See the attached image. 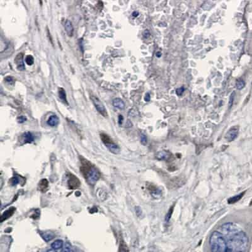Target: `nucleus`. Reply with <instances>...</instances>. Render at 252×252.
<instances>
[{"label": "nucleus", "mask_w": 252, "mask_h": 252, "mask_svg": "<svg viewBox=\"0 0 252 252\" xmlns=\"http://www.w3.org/2000/svg\"><path fill=\"white\" fill-rule=\"evenodd\" d=\"M150 35H151L150 32L148 30H145L142 33V35L144 39H148V38L149 37Z\"/></svg>", "instance_id": "nucleus-32"}, {"label": "nucleus", "mask_w": 252, "mask_h": 252, "mask_svg": "<svg viewBox=\"0 0 252 252\" xmlns=\"http://www.w3.org/2000/svg\"><path fill=\"white\" fill-rule=\"evenodd\" d=\"M209 244L212 252H226L228 250L225 239L218 231H214L212 233Z\"/></svg>", "instance_id": "nucleus-3"}, {"label": "nucleus", "mask_w": 252, "mask_h": 252, "mask_svg": "<svg viewBox=\"0 0 252 252\" xmlns=\"http://www.w3.org/2000/svg\"><path fill=\"white\" fill-rule=\"evenodd\" d=\"M136 212L137 216H140L141 214H142V210L140 207H136V209H135Z\"/></svg>", "instance_id": "nucleus-33"}, {"label": "nucleus", "mask_w": 252, "mask_h": 252, "mask_svg": "<svg viewBox=\"0 0 252 252\" xmlns=\"http://www.w3.org/2000/svg\"><path fill=\"white\" fill-rule=\"evenodd\" d=\"M68 186L69 189H76L81 185V182L77 176L71 173H68Z\"/></svg>", "instance_id": "nucleus-6"}, {"label": "nucleus", "mask_w": 252, "mask_h": 252, "mask_svg": "<svg viewBox=\"0 0 252 252\" xmlns=\"http://www.w3.org/2000/svg\"><path fill=\"white\" fill-rule=\"evenodd\" d=\"M221 228L223 232L226 235H235L240 231L239 227L232 223H227L223 224Z\"/></svg>", "instance_id": "nucleus-5"}, {"label": "nucleus", "mask_w": 252, "mask_h": 252, "mask_svg": "<svg viewBox=\"0 0 252 252\" xmlns=\"http://www.w3.org/2000/svg\"><path fill=\"white\" fill-rule=\"evenodd\" d=\"M119 252H129L128 246L123 240L121 241V243H120Z\"/></svg>", "instance_id": "nucleus-22"}, {"label": "nucleus", "mask_w": 252, "mask_h": 252, "mask_svg": "<svg viewBox=\"0 0 252 252\" xmlns=\"http://www.w3.org/2000/svg\"><path fill=\"white\" fill-rule=\"evenodd\" d=\"M150 100H151L150 94H149V93H146V95H145V97H144V100L146 101V102H149Z\"/></svg>", "instance_id": "nucleus-35"}, {"label": "nucleus", "mask_w": 252, "mask_h": 252, "mask_svg": "<svg viewBox=\"0 0 252 252\" xmlns=\"http://www.w3.org/2000/svg\"><path fill=\"white\" fill-rule=\"evenodd\" d=\"M19 182H20V178H19V177L17 176H14V177H12L11 179L10 180V184L13 186L18 185L19 184Z\"/></svg>", "instance_id": "nucleus-26"}, {"label": "nucleus", "mask_w": 252, "mask_h": 252, "mask_svg": "<svg viewBox=\"0 0 252 252\" xmlns=\"http://www.w3.org/2000/svg\"><path fill=\"white\" fill-rule=\"evenodd\" d=\"M105 146L107 148H108L109 150L112 153L117 154L120 152V148L118 147V145H117L116 143H114L113 142H112L110 143L106 144Z\"/></svg>", "instance_id": "nucleus-15"}, {"label": "nucleus", "mask_w": 252, "mask_h": 252, "mask_svg": "<svg viewBox=\"0 0 252 252\" xmlns=\"http://www.w3.org/2000/svg\"><path fill=\"white\" fill-rule=\"evenodd\" d=\"M245 86V82L243 80H239L236 81V87L238 90H242L243 88Z\"/></svg>", "instance_id": "nucleus-23"}, {"label": "nucleus", "mask_w": 252, "mask_h": 252, "mask_svg": "<svg viewBox=\"0 0 252 252\" xmlns=\"http://www.w3.org/2000/svg\"><path fill=\"white\" fill-rule=\"evenodd\" d=\"M161 56V53L160 52H158L156 53V56L158 57V58H160Z\"/></svg>", "instance_id": "nucleus-40"}, {"label": "nucleus", "mask_w": 252, "mask_h": 252, "mask_svg": "<svg viewBox=\"0 0 252 252\" xmlns=\"http://www.w3.org/2000/svg\"><path fill=\"white\" fill-rule=\"evenodd\" d=\"M173 207H174L173 206L171 207V208H170V209H169L168 212H167V214H166V217H165V221H166V223L169 222V220H170V219H171V218H172V213H173Z\"/></svg>", "instance_id": "nucleus-25"}, {"label": "nucleus", "mask_w": 252, "mask_h": 252, "mask_svg": "<svg viewBox=\"0 0 252 252\" xmlns=\"http://www.w3.org/2000/svg\"><path fill=\"white\" fill-rule=\"evenodd\" d=\"M238 133H239V128L238 127V126H234V127L231 128L228 130V132H227L225 136V139L228 142H232L237 137Z\"/></svg>", "instance_id": "nucleus-7"}, {"label": "nucleus", "mask_w": 252, "mask_h": 252, "mask_svg": "<svg viewBox=\"0 0 252 252\" xmlns=\"http://www.w3.org/2000/svg\"><path fill=\"white\" fill-rule=\"evenodd\" d=\"M5 80H6V82H8V83H14V78H13L12 77H11V76H8V77H6V78H5Z\"/></svg>", "instance_id": "nucleus-34"}, {"label": "nucleus", "mask_w": 252, "mask_h": 252, "mask_svg": "<svg viewBox=\"0 0 252 252\" xmlns=\"http://www.w3.org/2000/svg\"><path fill=\"white\" fill-rule=\"evenodd\" d=\"M47 252H57L55 250H54V249H50V250H47Z\"/></svg>", "instance_id": "nucleus-39"}, {"label": "nucleus", "mask_w": 252, "mask_h": 252, "mask_svg": "<svg viewBox=\"0 0 252 252\" xmlns=\"http://www.w3.org/2000/svg\"><path fill=\"white\" fill-rule=\"evenodd\" d=\"M17 121H18V123L22 124V123L25 122V121H27V118H26V117H25V116H20V117H18V118H17Z\"/></svg>", "instance_id": "nucleus-30"}, {"label": "nucleus", "mask_w": 252, "mask_h": 252, "mask_svg": "<svg viewBox=\"0 0 252 252\" xmlns=\"http://www.w3.org/2000/svg\"><path fill=\"white\" fill-rule=\"evenodd\" d=\"M147 188L148 189V190L149 191L150 194H151L153 197H154L156 199H158V197H160L161 195V191L160 188H158L157 187H156L153 184H149L147 186Z\"/></svg>", "instance_id": "nucleus-8"}, {"label": "nucleus", "mask_w": 252, "mask_h": 252, "mask_svg": "<svg viewBox=\"0 0 252 252\" xmlns=\"http://www.w3.org/2000/svg\"><path fill=\"white\" fill-rule=\"evenodd\" d=\"M250 206H252V200H251V202H250Z\"/></svg>", "instance_id": "nucleus-41"}, {"label": "nucleus", "mask_w": 252, "mask_h": 252, "mask_svg": "<svg viewBox=\"0 0 252 252\" xmlns=\"http://www.w3.org/2000/svg\"><path fill=\"white\" fill-rule=\"evenodd\" d=\"M59 118L56 115L50 116L48 118L47 121V124L49 126H51V127H56V126H57L59 124Z\"/></svg>", "instance_id": "nucleus-13"}, {"label": "nucleus", "mask_w": 252, "mask_h": 252, "mask_svg": "<svg viewBox=\"0 0 252 252\" xmlns=\"http://www.w3.org/2000/svg\"><path fill=\"white\" fill-rule=\"evenodd\" d=\"M245 193H246V191H244V192L240 193V194H238V195H235V196H233V197H230L228 200V203L229 204H232L236 203L237 202H238L239 200H240L242 199V197L244 196V195L245 194Z\"/></svg>", "instance_id": "nucleus-19"}, {"label": "nucleus", "mask_w": 252, "mask_h": 252, "mask_svg": "<svg viewBox=\"0 0 252 252\" xmlns=\"http://www.w3.org/2000/svg\"><path fill=\"white\" fill-rule=\"evenodd\" d=\"M156 157L157 159H158L160 160H165V161L170 160L172 158L171 153H170L169 152H167V151H160V152H158L156 154Z\"/></svg>", "instance_id": "nucleus-11"}, {"label": "nucleus", "mask_w": 252, "mask_h": 252, "mask_svg": "<svg viewBox=\"0 0 252 252\" xmlns=\"http://www.w3.org/2000/svg\"><path fill=\"white\" fill-rule=\"evenodd\" d=\"M112 104L116 108H117L120 110H123L125 108V104L121 98H117L113 99L112 101Z\"/></svg>", "instance_id": "nucleus-16"}, {"label": "nucleus", "mask_w": 252, "mask_h": 252, "mask_svg": "<svg viewBox=\"0 0 252 252\" xmlns=\"http://www.w3.org/2000/svg\"><path fill=\"white\" fill-rule=\"evenodd\" d=\"M125 125H126V127H127V128H130V127H132V123H131V122L130 121H128L127 122H126Z\"/></svg>", "instance_id": "nucleus-37"}, {"label": "nucleus", "mask_w": 252, "mask_h": 252, "mask_svg": "<svg viewBox=\"0 0 252 252\" xmlns=\"http://www.w3.org/2000/svg\"><path fill=\"white\" fill-rule=\"evenodd\" d=\"M70 250H71V245L69 243H67L65 244L64 248H62L61 252H70Z\"/></svg>", "instance_id": "nucleus-29"}, {"label": "nucleus", "mask_w": 252, "mask_h": 252, "mask_svg": "<svg viewBox=\"0 0 252 252\" xmlns=\"http://www.w3.org/2000/svg\"><path fill=\"white\" fill-rule=\"evenodd\" d=\"M64 28L68 35L69 37H72L74 32V28L72 23L69 20H67L64 23Z\"/></svg>", "instance_id": "nucleus-14"}, {"label": "nucleus", "mask_w": 252, "mask_h": 252, "mask_svg": "<svg viewBox=\"0 0 252 252\" xmlns=\"http://www.w3.org/2000/svg\"><path fill=\"white\" fill-rule=\"evenodd\" d=\"M132 15L134 17H137L138 15H139V12L137 11H134L133 13H132Z\"/></svg>", "instance_id": "nucleus-38"}, {"label": "nucleus", "mask_w": 252, "mask_h": 252, "mask_svg": "<svg viewBox=\"0 0 252 252\" xmlns=\"http://www.w3.org/2000/svg\"><path fill=\"white\" fill-rule=\"evenodd\" d=\"M15 62L16 63V64L17 66V68L18 69H19L20 71H23L25 70V64H24V62L23 61V54L22 53H20L18 54L16 57L15 59Z\"/></svg>", "instance_id": "nucleus-9"}, {"label": "nucleus", "mask_w": 252, "mask_h": 252, "mask_svg": "<svg viewBox=\"0 0 252 252\" xmlns=\"http://www.w3.org/2000/svg\"><path fill=\"white\" fill-rule=\"evenodd\" d=\"M123 120H124L123 116L122 115H120L118 116V124H119V125H121L122 124V123L123 122Z\"/></svg>", "instance_id": "nucleus-36"}, {"label": "nucleus", "mask_w": 252, "mask_h": 252, "mask_svg": "<svg viewBox=\"0 0 252 252\" xmlns=\"http://www.w3.org/2000/svg\"><path fill=\"white\" fill-rule=\"evenodd\" d=\"M40 235L43 238V239L45 242H48L52 239L54 237V234L52 232L50 231H46V232H40Z\"/></svg>", "instance_id": "nucleus-18"}, {"label": "nucleus", "mask_w": 252, "mask_h": 252, "mask_svg": "<svg viewBox=\"0 0 252 252\" xmlns=\"http://www.w3.org/2000/svg\"><path fill=\"white\" fill-rule=\"evenodd\" d=\"M24 143H32L34 141V136L30 132H26L22 136Z\"/></svg>", "instance_id": "nucleus-17"}, {"label": "nucleus", "mask_w": 252, "mask_h": 252, "mask_svg": "<svg viewBox=\"0 0 252 252\" xmlns=\"http://www.w3.org/2000/svg\"><path fill=\"white\" fill-rule=\"evenodd\" d=\"M184 90H185V88L184 87H180V88H178L177 90H176V94H177L178 96H181L182 94V93H184Z\"/></svg>", "instance_id": "nucleus-31"}, {"label": "nucleus", "mask_w": 252, "mask_h": 252, "mask_svg": "<svg viewBox=\"0 0 252 252\" xmlns=\"http://www.w3.org/2000/svg\"><path fill=\"white\" fill-rule=\"evenodd\" d=\"M248 244V238L246 233L239 231L233 235L227 243L228 252H244Z\"/></svg>", "instance_id": "nucleus-1"}, {"label": "nucleus", "mask_w": 252, "mask_h": 252, "mask_svg": "<svg viewBox=\"0 0 252 252\" xmlns=\"http://www.w3.org/2000/svg\"><path fill=\"white\" fill-rule=\"evenodd\" d=\"M15 211H16V208L14 207H10L9 209L4 211L2 214V217H1V223H3L4 220L8 219L10 217H11L13 215H14V214L15 213Z\"/></svg>", "instance_id": "nucleus-10"}, {"label": "nucleus", "mask_w": 252, "mask_h": 252, "mask_svg": "<svg viewBox=\"0 0 252 252\" xmlns=\"http://www.w3.org/2000/svg\"><path fill=\"white\" fill-rule=\"evenodd\" d=\"M51 247L55 250L61 249L63 248V242L61 239H57L51 244Z\"/></svg>", "instance_id": "nucleus-20"}, {"label": "nucleus", "mask_w": 252, "mask_h": 252, "mask_svg": "<svg viewBox=\"0 0 252 252\" xmlns=\"http://www.w3.org/2000/svg\"><path fill=\"white\" fill-rule=\"evenodd\" d=\"M59 98L63 101V102H64L65 103L67 104L66 93L65 92V90L62 88H60L59 89Z\"/></svg>", "instance_id": "nucleus-21"}, {"label": "nucleus", "mask_w": 252, "mask_h": 252, "mask_svg": "<svg viewBox=\"0 0 252 252\" xmlns=\"http://www.w3.org/2000/svg\"><path fill=\"white\" fill-rule=\"evenodd\" d=\"M90 98L92 100V102L97 111L104 117H107V116H108V113H107L106 109H105L104 105L100 100V99L98 97L93 95L90 97Z\"/></svg>", "instance_id": "nucleus-4"}, {"label": "nucleus", "mask_w": 252, "mask_h": 252, "mask_svg": "<svg viewBox=\"0 0 252 252\" xmlns=\"http://www.w3.org/2000/svg\"><path fill=\"white\" fill-rule=\"evenodd\" d=\"M235 92H232L230 97V100H229V106L230 108H231V106L233 104V102H234V99H235Z\"/></svg>", "instance_id": "nucleus-28"}, {"label": "nucleus", "mask_w": 252, "mask_h": 252, "mask_svg": "<svg viewBox=\"0 0 252 252\" xmlns=\"http://www.w3.org/2000/svg\"><path fill=\"white\" fill-rule=\"evenodd\" d=\"M141 142L142 145L145 146V145H146L148 143V140H147V137L146 135H144V134H141Z\"/></svg>", "instance_id": "nucleus-27"}, {"label": "nucleus", "mask_w": 252, "mask_h": 252, "mask_svg": "<svg viewBox=\"0 0 252 252\" xmlns=\"http://www.w3.org/2000/svg\"><path fill=\"white\" fill-rule=\"evenodd\" d=\"M81 163L80 172L88 184L90 185H94L100 178L98 170L90 161L84 158H81Z\"/></svg>", "instance_id": "nucleus-2"}, {"label": "nucleus", "mask_w": 252, "mask_h": 252, "mask_svg": "<svg viewBox=\"0 0 252 252\" xmlns=\"http://www.w3.org/2000/svg\"><path fill=\"white\" fill-rule=\"evenodd\" d=\"M25 62H26L27 64L29 66L32 65L34 62V59L33 58V56L31 55H28L26 57V58H25Z\"/></svg>", "instance_id": "nucleus-24"}, {"label": "nucleus", "mask_w": 252, "mask_h": 252, "mask_svg": "<svg viewBox=\"0 0 252 252\" xmlns=\"http://www.w3.org/2000/svg\"><path fill=\"white\" fill-rule=\"evenodd\" d=\"M49 188V182L47 179L44 178L42 179L38 185V188L40 192L42 193H45L47 191Z\"/></svg>", "instance_id": "nucleus-12"}]
</instances>
